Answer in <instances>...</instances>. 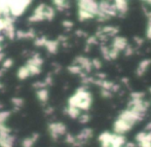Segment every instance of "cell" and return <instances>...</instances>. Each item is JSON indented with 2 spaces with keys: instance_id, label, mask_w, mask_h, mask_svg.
Listing matches in <instances>:
<instances>
[{
  "instance_id": "cell-9",
  "label": "cell",
  "mask_w": 151,
  "mask_h": 147,
  "mask_svg": "<svg viewBox=\"0 0 151 147\" xmlns=\"http://www.w3.org/2000/svg\"><path fill=\"white\" fill-rule=\"evenodd\" d=\"M64 112L72 118H79V116L81 115L80 114V110L76 107H72V106H68V108H66Z\"/></svg>"
},
{
  "instance_id": "cell-19",
  "label": "cell",
  "mask_w": 151,
  "mask_h": 147,
  "mask_svg": "<svg viewBox=\"0 0 151 147\" xmlns=\"http://www.w3.org/2000/svg\"><path fill=\"white\" fill-rule=\"evenodd\" d=\"M12 103H14V105L18 108H21L23 105H24V101H23L22 98H18V97L12 98Z\"/></svg>"
},
{
  "instance_id": "cell-10",
  "label": "cell",
  "mask_w": 151,
  "mask_h": 147,
  "mask_svg": "<svg viewBox=\"0 0 151 147\" xmlns=\"http://www.w3.org/2000/svg\"><path fill=\"white\" fill-rule=\"evenodd\" d=\"M45 46L50 54H56L57 50H58V46H59V41L58 40H57V41L56 40H47Z\"/></svg>"
},
{
  "instance_id": "cell-28",
  "label": "cell",
  "mask_w": 151,
  "mask_h": 147,
  "mask_svg": "<svg viewBox=\"0 0 151 147\" xmlns=\"http://www.w3.org/2000/svg\"><path fill=\"white\" fill-rule=\"evenodd\" d=\"M26 38H36L35 37V32L33 29H29L26 32Z\"/></svg>"
},
{
  "instance_id": "cell-11",
  "label": "cell",
  "mask_w": 151,
  "mask_h": 147,
  "mask_svg": "<svg viewBox=\"0 0 151 147\" xmlns=\"http://www.w3.org/2000/svg\"><path fill=\"white\" fill-rule=\"evenodd\" d=\"M30 71H29L28 67L27 66H24V67H21L18 71V76L20 79H26L28 76H30Z\"/></svg>"
},
{
  "instance_id": "cell-15",
  "label": "cell",
  "mask_w": 151,
  "mask_h": 147,
  "mask_svg": "<svg viewBox=\"0 0 151 147\" xmlns=\"http://www.w3.org/2000/svg\"><path fill=\"white\" fill-rule=\"evenodd\" d=\"M44 17H45V19H47L48 21H52L55 17L54 8L50 7V6H46L45 10H44Z\"/></svg>"
},
{
  "instance_id": "cell-31",
  "label": "cell",
  "mask_w": 151,
  "mask_h": 147,
  "mask_svg": "<svg viewBox=\"0 0 151 147\" xmlns=\"http://www.w3.org/2000/svg\"><path fill=\"white\" fill-rule=\"evenodd\" d=\"M134 40L136 41V43H137V45H138V46L142 45V43H143V39H142V38H140V37H138V36L134 37Z\"/></svg>"
},
{
  "instance_id": "cell-26",
  "label": "cell",
  "mask_w": 151,
  "mask_h": 147,
  "mask_svg": "<svg viewBox=\"0 0 151 147\" xmlns=\"http://www.w3.org/2000/svg\"><path fill=\"white\" fill-rule=\"evenodd\" d=\"M16 37L18 39H22V38H26V32L22 31V30H18L16 32Z\"/></svg>"
},
{
  "instance_id": "cell-7",
  "label": "cell",
  "mask_w": 151,
  "mask_h": 147,
  "mask_svg": "<svg viewBox=\"0 0 151 147\" xmlns=\"http://www.w3.org/2000/svg\"><path fill=\"white\" fill-rule=\"evenodd\" d=\"M151 65V60L149 59H146V60H144V61H142L141 63H140V65H139V67H138V69H137V75L138 76H142L144 73L146 72V70L148 69V67Z\"/></svg>"
},
{
  "instance_id": "cell-8",
  "label": "cell",
  "mask_w": 151,
  "mask_h": 147,
  "mask_svg": "<svg viewBox=\"0 0 151 147\" xmlns=\"http://www.w3.org/2000/svg\"><path fill=\"white\" fill-rule=\"evenodd\" d=\"M115 6L118 10L119 17H123L127 12V1H115Z\"/></svg>"
},
{
  "instance_id": "cell-25",
  "label": "cell",
  "mask_w": 151,
  "mask_h": 147,
  "mask_svg": "<svg viewBox=\"0 0 151 147\" xmlns=\"http://www.w3.org/2000/svg\"><path fill=\"white\" fill-rule=\"evenodd\" d=\"M133 54H134V48H133V46H132V45H127V48L124 50V55L127 57H129V56H132Z\"/></svg>"
},
{
  "instance_id": "cell-38",
  "label": "cell",
  "mask_w": 151,
  "mask_h": 147,
  "mask_svg": "<svg viewBox=\"0 0 151 147\" xmlns=\"http://www.w3.org/2000/svg\"><path fill=\"white\" fill-rule=\"evenodd\" d=\"M2 50H3V46H1V45H0V53H2V52H1Z\"/></svg>"
},
{
  "instance_id": "cell-2",
  "label": "cell",
  "mask_w": 151,
  "mask_h": 147,
  "mask_svg": "<svg viewBox=\"0 0 151 147\" xmlns=\"http://www.w3.org/2000/svg\"><path fill=\"white\" fill-rule=\"evenodd\" d=\"M30 1H8L12 17H19L23 14Z\"/></svg>"
},
{
  "instance_id": "cell-27",
  "label": "cell",
  "mask_w": 151,
  "mask_h": 147,
  "mask_svg": "<svg viewBox=\"0 0 151 147\" xmlns=\"http://www.w3.org/2000/svg\"><path fill=\"white\" fill-rule=\"evenodd\" d=\"M12 66V59H6L3 62V68L4 69H8Z\"/></svg>"
},
{
  "instance_id": "cell-18",
  "label": "cell",
  "mask_w": 151,
  "mask_h": 147,
  "mask_svg": "<svg viewBox=\"0 0 151 147\" xmlns=\"http://www.w3.org/2000/svg\"><path fill=\"white\" fill-rule=\"evenodd\" d=\"M27 67H28L29 71H30V74L31 75H37V74H39L40 72H41V70H40L39 67H36V66H32V65H28L27 64Z\"/></svg>"
},
{
  "instance_id": "cell-21",
  "label": "cell",
  "mask_w": 151,
  "mask_h": 147,
  "mask_svg": "<svg viewBox=\"0 0 151 147\" xmlns=\"http://www.w3.org/2000/svg\"><path fill=\"white\" fill-rule=\"evenodd\" d=\"M9 111H0V123H4V121L9 116Z\"/></svg>"
},
{
  "instance_id": "cell-29",
  "label": "cell",
  "mask_w": 151,
  "mask_h": 147,
  "mask_svg": "<svg viewBox=\"0 0 151 147\" xmlns=\"http://www.w3.org/2000/svg\"><path fill=\"white\" fill-rule=\"evenodd\" d=\"M63 26L65 27L66 29H70L73 27V23L71 21H64L63 22Z\"/></svg>"
},
{
  "instance_id": "cell-33",
  "label": "cell",
  "mask_w": 151,
  "mask_h": 147,
  "mask_svg": "<svg viewBox=\"0 0 151 147\" xmlns=\"http://www.w3.org/2000/svg\"><path fill=\"white\" fill-rule=\"evenodd\" d=\"M32 140H33V142H36L38 140V138H39V135L38 134H33V136H31Z\"/></svg>"
},
{
  "instance_id": "cell-12",
  "label": "cell",
  "mask_w": 151,
  "mask_h": 147,
  "mask_svg": "<svg viewBox=\"0 0 151 147\" xmlns=\"http://www.w3.org/2000/svg\"><path fill=\"white\" fill-rule=\"evenodd\" d=\"M78 18H79V20L82 22V21L91 20V19L95 18V16H93V14H90V12H86V10L79 9L78 10Z\"/></svg>"
},
{
  "instance_id": "cell-16",
  "label": "cell",
  "mask_w": 151,
  "mask_h": 147,
  "mask_svg": "<svg viewBox=\"0 0 151 147\" xmlns=\"http://www.w3.org/2000/svg\"><path fill=\"white\" fill-rule=\"evenodd\" d=\"M68 71L71 72V73H73V74H78V75H79V74L81 73L83 70H82V68L80 67V66L73 65V64H72L71 66H69V67H68Z\"/></svg>"
},
{
  "instance_id": "cell-20",
  "label": "cell",
  "mask_w": 151,
  "mask_h": 147,
  "mask_svg": "<svg viewBox=\"0 0 151 147\" xmlns=\"http://www.w3.org/2000/svg\"><path fill=\"white\" fill-rule=\"evenodd\" d=\"M33 140H32L31 137H28V138H25L22 142V146L23 147H32L33 146Z\"/></svg>"
},
{
  "instance_id": "cell-6",
  "label": "cell",
  "mask_w": 151,
  "mask_h": 147,
  "mask_svg": "<svg viewBox=\"0 0 151 147\" xmlns=\"http://www.w3.org/2000/svg\"><path fill=\"white\" fill-rule=\"evenodd\" d=\"M14 141V136H10L9 134H0V147H12Z\"/></svg>"
},
{
  "instance_id": "cell-32",
  "label": "cell",
  "mask_w": 151,
  "mask_h": 147,
  "mask_svg": "<svg viewBox=\"0 0 151 147\" xmlns=\"http://www.w3.org/2000/svg\"><path fill=\"white\" fill-rule=\"evenodd\" d=\"M76 35H77L78 37H83V36H86V33L82 31V30H77V31H76Z\"/></svg>"
},
{
  "instance_id": "cell-1",
  "label": "cell",
  "mask_w": 151,
  "mask_h": 147,
  "mask_svg": "<svg viewBox=\"0 0 151 147\" xmlns=\"http://www.w3.org/2000/svg\"><path fill=\"white\" fill-rule=\"evenodd\" d=\"M69 106L76 107L79 110H88L91 104V96L86 89V86L77 89L76 94L69 99Z\"/></svg>"
},
{
  "instance_id": "cell-37",
  "label": "cell",
  "mask_w": 151,
  "mask_h": 147,
  "mask_svg": "<svg viewBox=\"0 0 151 147\" xmlns=\"http://www.w3.org/2000/svg\"><path fill=\"white\" fill-rule=\"evenodd\" d=\"M146 3H148V5L151 7V1H146Z\"/></svg>"
},
{
  "instance_id": "cell-34",
  "label": "cell",
  "mask_w": 151,
  "mask_h": 147,
  "mask_svg": "<svg viewBox=\"0 0 151 147\" xmlns=\"http://www.w3.org/2000/svg\"><path fill=\"white\" fill-rule=\"evenodd\" d=\"M52 110H54V109H52V107H48V108H46V109H45V112L47 114H50V113H52Z\"/></svg>"
},
{
  "instance_id": "cell-3",
  "label": "cell",
  "mask_w": 151,
  "mask_h": 147,
  "mask_svg": "<svg viewBox=\"0 0 151 147\" xmlns=\"http://www.w3.org/2000/svg\"><path fill=\"white\" fill-rule=\"evenodd\" d=\"M48 131L50 133L52 140H58L59 136L66 135L67 133V128L62 122H52L48 125Z\"/></svg>"
},
{
  "instance_id": "cell-30",
  "label": "cell",
  "mask_w": 151,
  "mask_h": 147,
  "mask_svg": "<svg viewBox=\"0 0 151 147\" xmlns=\"http://www.w3.org/2000/svg\"><path fill=\"white\" fill-rule=\"evenodd\" d=\"M44 82H45L46 86H52V78L50 75H48L47 77L45 78V80H44Z\"/></svg>"
},
{
  "instance_id": "cell-39",
  "label": "cell",
  "mask_w": 151,
  "mask_h": 147,
  "mask_svg": "<svg viewBox=\"0 0 151 147\" xmlns=\"http://www.w3.org/2000/svg\"><path fill=\"white\" fill-rule=\"evenodd\" d=\"M2 88H3V86H2V84H0V89H1Z\"/></svg>"
},
{
  "instance_id": "cell-4",
  "label": "cell",
  "mask_w": 151,
  "mask_h": 147,
  "mask_svg": "<svg viewBox=\"0 0 151 147\" xmlns=\"http://www.w3.org/2000/svg\"><path fill=\"white\" fill-rule=\"evenodd\" d=\"M78 8L86 10L95 17H97L99 14V3L96 1H78Z\"/></svg>"
},
{
  "instance_id": "cell-14",
  "label": "cell",
  "mask_w": 151,
  "mask_h": 147,
  "mask_svg": "<svg viewBox=\"0 0 151 147\" xmlns=\"http://www.w3.org/2000/svg\"><path fill=\"white\" fill-rule=\"evenodd\" d=\"M4 34H5L9 39H14V36H16L14 25H8V26H6V28L4 29Z\"/></svg>"
},
{
  "instance_id": "cell-5",
  "label": "cell",
  "mask_w": 151,
  "mask_h": 147,
  "mask_svg": "<svg viewBox=\"0 0 151 147\" xmlns=\"http://www.w3.org/2000/svg\"><path fill=\"white\" fill-rule=\"evenodd\" d=\"M127 45L129 44H127V41L124 37H114L113 42L111 44V48H114L119 50V52H121V50H124Z\"/></svg>"
},
{
  "instance_id": "cell-35",
  "label": "cell",
  "mask_w": 151,
  "mask_h": 147,
  "mask_svg": "<svg viewBox=\"0 0 151 147\" xmlns=\"http://www.w3.org/2000/svg\"><path fill=\"white\" fill-rule=\"evenodd\" d=\"M3 58H4V54H3V53H0V62L3 60Z\"/></svg>"
},
{
  "instance_id": "cell-13",
  "label": "cell",
  "mask_w": 151,
  "mask_h": 147,
  "mask_svg": "<svg viewBox=\"0 0 151 147\" xmlns=\"http://www.w3.org/2000/svg\"><path fill=\"white\" fill-rule=\"evenodd\" d=\"M37 97H38V99L42 102V103H45L48 99V92L46 91L45 89H39V91L37 92Z\"/></svg>"
},
{
  "instance_id": "cell-22",
  "label": "cell",
  "mask_w": 151,
  "mask_h": 147,
  "mask_svg": "<svg viewBox=\"0 0 151 147\" xmlns=\"http://www.w3.org/2000/svg\"><path fill=\"white\" fill-rule=\"evenodd\" d=\"M90 121V115L88 114H81L79 116V122L80 123H86Z\"/></svg>"
},
{
  "instance_id": "cell-36",
  "label": "cell",
  "mask_w": 151,
  "mask_h": 147,
  "mask_svg": "<svg viewBox=\"0 0 151 147\" xmlns=\"http://www.w3.org/2000/svg\"><path fill=\"white\" fill-rule=\"evenodd\" d=\"M2 41H3V36L0 35V42H2Z\"/></svg>"
},
{
  "instance_id": "cell-17",
  "label": "cell",
  "mask_w": 151,
  "mask_h": 147,
  "mask_svg": "<svg viewBox=\"0 0 151 147\" xmlns=\"http://www.w3.org/2000/svg\"><path fill=\"white\" fill-rule=\"evenodd\" d=\"M46 42H47V39L44 36H42V37H36L35 40H34V44L36 46H43L46 44Z\"/></svg>"
},
{
  "instance_id": "cell-24",
  "label": "cell",
  "mask_w": 151,
  "mask_h": 147,
  "mask_svg": "<svg viewBox=\"0 0 151 147\" xmlns=\"http://www.w3.org/2000/svg\"><path fill=\"white\" fill-rule=\"evenodd\" d=\"M33 86L35 89H45V86H47L45 84V82H42V81H36L35 84H33Z\"/></svg>"
},
{
  "instance_id": "cell-23",
  "label": "cell",
  "mask_w": 151,
  "mask_h": 147,
  "mask_svg": "<svg viewBox=\"0 0 151 147\" xmlns=\"http://www.w3.org/2000/svg\"><path fill=\"white\" fill-rule=\"evenodd\" d=\"M91 63H93V68H95L96 70L101 69L102 64H101V62H100V60H98V59H93V61H91Z\"/></svg>"
}]
</instances>
